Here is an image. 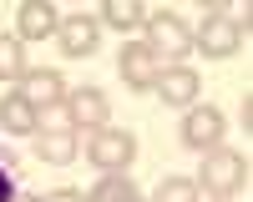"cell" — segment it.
<instances>
[{"label":"cell","instance_id":"cell-14","mask_svg":"<svg viewBox=\"0 0 253 202\" xmlns=\"http://www.w3.org/2000/svg\"><path fill=\"white\" fill-rule=\"evenodd\" d=\"M132 197H142V192H137V182L126 177V172H107V177L91 187L86 202H132Z\"/></svg>","mask_w":253,"mask_h":202},{"label":"cell","instance_id":"cell-3","mask_svg":"<svg viewBox=\"0 0 253 202\" xmlns=\"http://www.w3.org/2000/svg\"><path fill=\"white\" fill-rule=\"evenodd\" d=\"M243 177H248V162L238 152H228V147H213V152H203V172H198V187H208L213 197H233L243 187Z\"/></svg>","mask_w":253,"mask_h":202},{"label":"cell","instance_id":"cell-7","mask_svg":"<svg viewBox=\"0 0 253 202\" xmlns=\"http://www.w3.org/2000/svg\"><path fill=\"white\" fill-rule=\"evenodd\" d=\"M15 96L31 101V106H56V101H66V81H61V71L51 66H26V76L15 81Z\"/></svg>","mask_w":253,"mask_h":202},{"label":"cell","instance_id":"cell-6","mask_svg":"<svg viewBox=\"0 0 253 202\" xmlns=\"http://www.w3.org/2000/svg\"><path fill=\"white\" fill-rule=\"evenodd\" d=\"M152 91L167 101V106H198V96H203V76L193 66H162L157 81H152Z\"/></svg>","mask_w":253,"mask_h":202},{"label":"cell","instance_id":"cell-17","mask_svg":"<svg viewBox=\"0 0 253 202\" xmlns=\"http://www.w3.org/2000/svg\"><path fill=\"white\" fill-rule=\"evenodd\" d=\"M152 202H203V187H198L193 177H162Z\"/></svg>","mask_w":253,"mask_h":202},{"label":"cell","instance_id":"cell-21","mask_svg":"<svg viewBox=\"0 0 253 202\" xmlns=\"http://www.w3.org/2000/svg\"><path fill=\"white\" fill-rule=\"evenodd\" d=\"M132 202H142V197H132Z\"/></svg>","mask_w":253,"mask_h":202},{"label":"cell","instance_id":"cell-10","mask_svg":"<svg viewBox=\"0 0 253 202\" xmlns=\"http://www.w3.org/2000/svg\"><path fill=\"white\" fill-rule=\"evenodd\" d=\"M66 106H71V121H76L81 132H101V127H107V116H112L107 91H96V86H76V91L66 96Z\"/></svg>","mask_w":253,"mask_h":202},{"label":"cell","instance_id":"cell-5","mask_svg":"<svg viewBox=\"0 0 253 202\" xmlns=\"http://www.w3.org/2000/svg\"><path fill=\"white\" fill-rule=\"evenodd\" d=\"M223 132H228V121H223V111L218 106H187V116H182V147H193V152H213V147H223Z\"/></svg>","mask_w":253,"mask_h":202},{"label":"cell","instance_id":"cell-13","mask_svg":"<svg viewBox=\"0 0 253 202\" xmlns=\"http://www.w3.org/2000/svg\"><path fill=\"white\" fill-rule=\"evenodd\" d=\"M76 132H41V162H51V167H66L76 162Z\"/></svg>","mask_w":253,"mask_h":202},{"label":"cell","instance_id":"cell-2","mask_svg":"<svg viewBox=\"0 0 253 202\" xmlns=\"http://www.w3.org/2000/svg\"><path fill=\"white\" fill-rule=\"evenodd\" d=\"M86 162L101 167V177H107V172H132V162H137V136L126 132V127H101V132H91V141H86Z\"/></svg>","mask_w":253,"mask_h":202},{"label":"cell","instance_id":"cell-4","mask_svg":"<svg viewBox=\"0 0 253 202\" xmlns=\"http://www.w3.org/2000/svg\"><path fill=\"white\" fill-rule=\"evenodd\" d=\"M193 46H198L203 56L223 61V56H233V51L243 46V26H238L233 15L213 10V15H203V20H198V31H193Z\"/></svg>","mask_w":253,"mask_h":202},{"label":"cell","instance_id":"cell-15","mask_svg":"<svg viewBox=\"0 0 253 202\" xmlns=\"http://www.w3.org/2000/svg\"><path fill=\"white\" fill-rule=\"evenodd\" d=\"M147 15H152V10H147L142 0H107V5H101V20H107V26H117V31L142 26Z\"/></svg>","mask_w":253,"mask_h":202},{"label":"cell","instance_id":"cell-19","mask_svg":"<svg viewBox=\"0 0 253 202\" xmlns=\"http://www.w3.org/2000/svg\"><path fill=\"white\" fill-rule=\"evenodd\" d=\"M15 197V177H10V157L0 152V202H10Z\"/></svg>","mask_w":253,"mask_h":202},{"label":"cell","instance_id":"cell-9","mask_svg":"<svg viewBox=\"0 0 253 202\" xmlns=\"http://www.w3.org/2000/svg\"><path fill=\"white\" fill-rule=\"evenodd\" d=\"M96 40H101V20L96 15H61V26H56V46L66 51V56H91L96 51Z\"/></svg>","mask_w":253,"mask_h":202},{"label":"cell","instance_id":"cell-1","mask_svg":"<svg viewBox=\"0 0 253 202\" xmlns=\"http://www.w3.org/2000/svg\"><path fill=\"white\" fill-rule=\"evenodd\" d=\"M142 31H147L142 46L157 56V66H182L187 51H193V26H187L182 15H172V10L147 15V20H142Z\"/></svg>","mask_w":253,"mask_h":202},{"label":"cell","instance_id":"cell-20","mask_svg":"<svg viewBox=\"0 0 253 202\" xmlns=\"http://www.w3.org/2000/svg\"><path fill=\"white\" fill-rule=\"evenodd\" d=\"M218 202H233V197H218Z\"/></svg>","mask_w":253,"mask_h":202},{"label":"cell","instance_id":"cell-16","mask_svg":"<svg viewBox=\"0 0 253 202\" xmlns=\"http://www.w3.org/2000/svg\"><path fill=\"white\" fill-rule=\"evenodd\" d=\"M20 76H26V40L0 35V81H20Z\"/></svg>","mask_w":253,"mask_h":202},{"label":"cell","instance_id":"cell-11","mask_svg":"<svg viewBox=\"0 0 253 202\" xmlns=\"http://www.w3.org/2000/svg\"><path fill=\"white\" fill-rule=\"evenodd\" d=\"M56 26H61V15H56L51 0H26L20 15H15V35L20 40H51Z\"/></svg>","mask_w":253,"mask_h":202},{"label":"cell","instance_id":"cell-12","mask_svg":"<svg viewBox=\"0 0 253 202\" xmlns=\"http://www.w3.org/2000/svg\"><path fill=\"white\" fill-rule=\"evenodd\" d=\"M0 127H5L10 136H31V132H36V106H31V101H20L15 91L0 96Z\"/></svg>","mask_w":253,"mask_h":202},{"label":"cell","instance_id":"cell-18","mask_svg":"<svg viewBox=\"0 0 253 202\" xmlns=\"http://www.w3.org/2000/svg\"><path fill=\"white\" fill-rule=\"evenodd\" d=\"M36 132H76L71 106H66V101H56V106H41V111H36Z\"/></svg>","mask_w":253,"mask_h":202},{"label":"cell","instance_id":"cell-8","mask_svg":"<svg viewBox=\"0 0 253 202\" xmlns=\"http://www.w3.org/2000/svg\"><path fill=\"white\" fill-rule=\"evenodd\" d=\"M157 56L142 46V40H126L122 56H117V76H122V86H132V91H152V81H157Z\"/></svg>","mask_w":253,"mask_h":202}]
</instances>
